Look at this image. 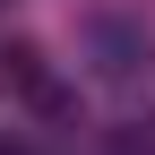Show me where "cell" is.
Here are the masks:
<instances>
[{"label": "cell", "instance_id": "obj_1", "mask_svg": "<svg viewBox=\"0 0 155 155\" xmlns=\"http://www.w3.org/2000/svg\"><path fill=\"white\" fill-rule=\"evenodd\" d=\"M86 61H95V78L129 86V78H147L155 43H147V26H138V17H86Z\"/></svg>", "mask_w": 155, "mask_h": 155}, {"label": "cell", "instance_id": "obj_2", "mask_svg": "<svg viewBox=\"0 0 155 155\" xmlns=\"http://www.w3.org/2000/svg\"><path fill=\"white\" fill-rule=\"evenodd\" d=\"M104 155H155V121H121Z\"/></svg>", "mask_w": 155, "mask_h": 155}, {"label": "cell", "instance_id": "obj_3", "mask_svg": "<svg viewBox=\"0 0 155 155\" xmlns=\"http://www.w3.org/2000/svg\"><path fill=\"white\" fill-rule=\"evenodd\" d=\"M0 155H35V147H17V138H9V147H0Z\"/></svg>", "mask_w": 155, "mask_h": 155}]
</instances>
